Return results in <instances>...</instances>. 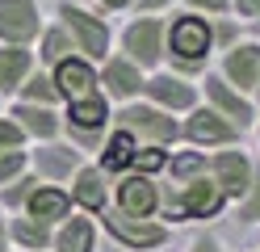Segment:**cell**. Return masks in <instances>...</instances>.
I'll list each match as a JSON object with an SVG mask.
<instances>
[{
  "label": "cell",
  "instance_id": "39",
  "mask_svg": "<svg viewBox=\"0 0 260 252\" xmlns=\"http://www.w3.org/2000/svg\"><path fill=\"white\" fill-rule=\"evenodd\" d=\"M252 101H256V109H260V80H256V89H252Z\"/></svg>",
  "mask_w": 260,
  "mask_h": 252
},
{
  "label": "cell",
  "instance_id": "5",
  "mask_svg": "<svg viewBox=\"0 0 260 252\" xmlns=\"http://www.w3.org/2000/svg\"><path fill=\"white\" fill-rule=\"evenodd\" d=\"M113 126H122L135 143H151V147H181V118H172L164 109H155L151 101H126L113 105Z\"/></svg>",
  "mask_w": 260,
  "mask_h": 252
},
{
  "label": "cell",
  "instance_id": "2",
  "mask_svg": "<svg viewBox=\"0 0 260 252\" xmlns=\"http://www.w3.org/2000/svg\"><path fill=\"white\" fill-rule=\"evenodd\" d=\"M164 67H172L189 80H202L206 67H214L210 17H198L189 9H176L172 17H164Z\"/></svg>",
  "mask_w": 260,
  "mask_h": 252
},
{
  "label": "cell",
  "instance_id": "32",
  "mask_svg": "<svg viewBox=\"0 0 260 252\" xmlns=\"http://www.w3.org/2000/svg\"><path fill=\"white\" fill-rule=\"evenodd\" d=\"M176 5L198 17H231V0H176Z\"/></svg>",
  "mask_w": 260,
  "mask_h": 252
},
{
  "label": "cell",
  "instance_id": "3",
  "mask_svg": "<svg viewBox=\"0 0 260 252\" xmlns=\"http://www.w3.org/2000/svg\"><path fill=\"white\" fill-rule=\"evenodd\" d=\"M55 21L68 30L76 55L101 63L113 50V21L105 13H96L92 5H84V0H59L55 5Z\"/></svg>",
  "mask_w": 260,
  "mask_h": 252
},
{
  "label": "cell",
  "instance_id": "7",
  "mask_svg": "<svg viewBox=\"0 0 260 252\" xmlns=\"http://www.w3.org/2000/svg\"><path fill=\"white\" fill-rule=\"evenodd\" d=\"M243 143V130L235 122H226L218 109H210L206 101L193 105L185 118H181V147H193V151H222V147H235Z\"/></svg>",
  "mask_w": 260,
  "mask_h": 252
},
{
  "label": "cell",
  "instance_id": "19",
  "mask_svg": "<svg viewBox=\"0 0 260 252\" xmlns=\"http://www.w3.org/2000/svg\"><path fill=\"white\" fill-rule=\"evenodd\" d=\"M51 252H101V227H96V218L72 210L51 231Z\"/></svg>",
  "mask_w": 260,
  "mask_h": 252
},
{
  "label": "cell",
  "instance_id": "17",
  "mask_svg": "<svg viewBox=\"0 0 260 252\" xmlns=\"http://www.w3.org/2000/svg\"><path fill=\"white\" fill-rule=\"evenodd\" d=\"M109 173H101L92 160H84L72 173V181H68V193H72V210H80V214H101L105 206H109Z\"/></svg>",
  "mask_w": 260,
  "mask_h": 252
},
{
  "label": "cell",
  "instance_id": "10",
  "mask_svg": "<svg viewBox=\"0 0 260 252\" xmlns=\"http://www.w3.org/2000/svg\"><path fill=\"white\" fill-rule=\"evenodd\" d=\"M198 89H202V101H206L210 109H218L226 122H235L243 134L252 130V122H256V114H260V109H256V101H252L248 93H239L235 84H226V80L214 72V67H206V72H202Z\"/></svg>",
  "mask_w": 260,
  "mask_h": 252
},
{
  "label": "cell",
  "instance_id": "34",
  "mask_svg": "<svg viewBox=\"0 0 260 252\" xmlns=\"http://www.w3.org/2000/svg\"><path fill=\"white\" fill-rule=\"evenodd\" d=\"M168 9H176V0H130V13H143V17H164Z\"/></svg>",
  "mask_w": 260,
  "mask_h": 252
},
{
  "label": "cell",
  "instance_id": "36",
  "mask_svg": "<svg viewBox=\"0 0 260 252\" xmlns=\"http://www.w3.org/2000/svg\"><path fill=\"white\" fill-rule=\"evenodd\" d=\"M88 5H92L96 13H105V17H113V13H130V0H88Z\"/></svg>",
  "mask_w": 260,
  "mask_h": 252
},
{
  "label": "cell",
  "instance_id": "25",
  "mask_svg": "<svg viewBox=\"0 0 260 252\" xmlns=\"http://www.w3.org/2000/svg\"><path fill=\"white\" fill-rule=\"evenodd\" d=\"M13 101H29V105H55V109L63 105V101H59V89H55V80H51V72H46V67H34Z\"/></svg>",
  "mask_w": 260,
  "mask_h": 252
},
{
  "label": "cell",
  "instance_id": "1",
  "mask_svg": "<svg viewBox=\"0 0 260 252\" xmlns=\"http://www.w3.org/2000/svg\"><path fill=\"white\" fill-rule=\"evenodd\" d=\"M231 210V202L222 198L206 168V151L193 147H172V156L159 173V223L181 227V223H214Z\"/></svg>",
  "mask_w": 260,
  "mask_h": 252
},
{
  "label": "cell",
  "instance_id": "23",
  "mask_svg": "<svg viewBox=\"0 0 260 252\" xmlns=\"http://www.w3.org/2000/svg\"><path fill=\"white\" fill-rule=\"evenodd\" d=\"M5 218H9V244L17 252H51V231L55 227H46L29 214H5Z\"/></svg>",
  "mask_w": 260,
  "mask_h": 252
},
{
  "label": "cell",
  "instance_id": "15",
  "mask_svg": "<svg viewBox=\"0 0 260 252\" xmlns=\"http://www.w3.org/2000/svg\"><path fill=\"white\" fill-rule=\"evenodd\" d=\"M214 72H218L226 84H235L239 93L252 97L256 80H260V38L243 34L235 46H226L222 55H214Z\"/></svg>",
  "mask_w": 260,
  "mask_h": 252
},
{
  "label": "cell",
  "instance_id": "22",
  "mask_svg": "<svg viewBox=\"0 0 260 252\" xmlns=\"http://www.w3.org/2000/svg\"><path fill=\"white\" fill-rule=\"evenodd\" d=\"M34 67L38 63H34V50L29 46H0V97L13 101Z\"/></svg>",
  "mask_w": 260,
  "mask_h": 252
},
{
  "label": "cell",
  "instance_id": "13",
  "mask_svg": "<svg viewBox=\"0 0 260 252\" xmlns=\"http://www.w3.org/2000/svg\"><path fill=\"white\" fill-rule=\"evenodd\" d=\"M25 156H29V173H34L42 185H68L72 173L88 160V156H80V151H76L68 139L29 143V147H25Z\"/></svg>",
  "mask_w": 260,
  "mask_h": 252
},
{
  "label": "cell",
  "instance_id": "42",
  "mask_svg": "<svg viewBox=\"0 0 260 252\" xmlns=\"http://www.w3.org/2000/svg\"><path fill=\"white\" fill-rule=\"evenodd\" d=\"M13 252H17V248H13Z\"/></svg>",
  "mask_w": 260,
  "mask_h": 252
},
{
  "label": "cell",
  "instance_id": "16",
  "mask_svg": "<svg viewBox=\"0 0 260 252\" xmlns=\"http://www.w3.org/2000/svg\"><path fill=\"white\" fill-rule=\"evenodd\" d=\"M5 114L17 122V130L25 134V147L29 143H51L63 139V114L55 105H29V101H9Z\"/></svg>",
  "mask_w": 260,
  "mask_h": 252
},
{
  "label": "cell",
  "instance_id": "8",
  "mask_svg": "<svg viewBox=\"0 0 260 252\" xmlns=\"http://www.w3.org/2000/svg\"><path fill=\"white\" fill-rule=\"evenodd\" d=\"M143 101H151L155 109H164L172 118H185L193 105H202V89H198V80L172 72V67H155L143 80Z\"/></svg>",
  "mask_w": 260,
  "mask_h": 252
},
{
  "label": "cell",
  "instance_id": "18",
  "mask_svg": "<svg viewBox=\"0 0 260 252\" xmlns=\"http://www.w3.org/2000/svg\"><path fill=\"white\" fill-rule=\"evenodd\" d=\"M55 80V89H59V101H80V97H92V93H101L96 89V63L84 59V55H68V59H59L55 67H46Z\"/></svg>",
  "mask_w": 260,
  "mask_h": 252
},
{
  "label": "cell",
  "instance_id": "29",
  "mask_svg": "<svg viewBox=\"0 0 260 252\" xmlns=\"http://www.w3.org/2000/svg\"><path fill=\"white\" fill-rule=\"evenodd\" d=\"M210 30H214V55H222L226 46H235L243 34H248L239 17H210Z\"/></svg>",
  "mask_w": 260,
  "mask_h": 252
},
{
  "label": "cell",
  "instance_id": "31",
  "mask_svg": "<svg viewBox=\"0 0 260 252\" xmlns=\"http://www.w3.org/2000/svg\"><path fill=\"white\" fill-rule=\"evenodd\" d=\"M181 252H231V248L222 244V235H214L210 227H202V231H193L189 240H185V248H181Z\"/></svg>",
  "mask_w": 260,
  "mask_h": 252
},
{
  "label": "cell",
  "instance_id": "26",
  "mask_svg": "<svg viewBox=\"0 0 260 252\" xmlns=\"http://www.w3.org/2000/svg\"><path fill=\"white\" fill-rule=\"evenodd\" d=\"M34 185H38L34 173H21L17 181H9L5 189H0V210H5V214H21L25 202H29V193H34Z\"/></svg>",
  "mask_w": 260,
  "mask_h": 252
},
{
  "label": "cell",
  "instance_id": "9",
  "mask_svg": "<svg viewBox=\"0 0 260 252\" xmlns=\"http://www.w3.org/2000/svg\"><path fill=\"white\" fill-rule=\"evenodd\" d=\"M256 160H260V156H252L243 143L222 147V151H210V156H206L210 177H214V185L222 189V198L231 202V206L248 193V185H252V177H256Z\"/></svg>",
  "mask_w": 260,
  "mask_h": 252
},
{
  "label": "cell",
  "instance_id": "14",
  "mask_svg": "<svg viewBox=\"0 0 260 252\" xmlns=\"http://www.w3.org/2000/svg\"><path fill=\"white\" fill-rule=\"evenodd\" d=\"M46 25L38 0H0V46H34Z\"/></svg>",
  "mask_w": 260,
  "mask_h": 252
},
{
  "label": "cell",
  "instance_id": "37",
  "mask_svg": "<svg viewBox=\"0 0 260 252\" xmlns=\"http://www.w3.org/2000/svg\"><path fill=\"white\" fill-rule=\"evenodd\" d=\"M0 252H13V244H9V218H5V210H0Z\"/></svg>",
  "mask_w": 260,
  "mask_h": 252
},
{
  "label": "cell",
  "instance_id": "30",
  "mask_svg": "<svg viewBox=\"0 0 260 252\" xmlns=\"http://www.w3.org/2000/svg\"><path fill=\"white\" fill-rule=\"evenodd\" d=\"M21 173H29V156H25V147H17V151H0V189H5L9 181H17Z\"/></svg>",
  "mask_w": 260,
  "mask_h": 252
},
{
  "label": "cell",
  "instance_id": "12",
  "mask_svg": "<svg viewBox=\"0 0 260 252\" xmlns=\"http://www.w3.org/2000/svg\"><path fill=\"white\" fill-rule=\"evenodd\" d=\"M143 80H147V72H143L139 63H130L126 55H118V50H109V55L96 63V89H101V97L109 105L139 101L143 97Z\"/></svg>",
  "mask_w": 260,
  "mask_h": 252
},
{
  "label": "cell",
  "instance_id": "40",
  "mask_svg": "<svg viewBox=\"0 0 260 252\" xmlns=\"http://www.w3.org/2000/svg\"><path fill=\"white\" fill-rule=\"evenodd\" d=\"M252 134H256V143H260V114H256V122H252Z\"/></svg>",
  "mask_w": 260,
  "mask_h": 252
},
{
  "label": "cell",
  "instance_id": "41",
  "mask_svg": "<svg viewBox=\"0 0 260 252\" xmlns=\"http://www.w3.org/2000/svg\"><path fill=\"white\" fill-rule=\"evenodd\" d=\"M5 105H9V101H5V97H0V114H5Z\"/></svg>",
  "mask_w": 260,
  "mask_h": 252
},
{
  "label": "cell",
  "instance_id": "28",
  "mask_svg": "<svg viewBox=\"0 0 260 252\" xmlns=\"http://www.w3.org/2000/svg\"><path fill=\"white\" fill-rule=\"evenodd\" d=\"M231 210H235V218H239V223L260 227V160H256V177H252V185H248V193H243Z\"/></svg>",
  "mask_w": 260,
  "mask_h": 252
},
{
  "label": "cell",
  "instance_id": "35",
  "mask_svg": "<svg viewBox=\"0 0 260 252\" xmlns=\"http://www.w3.org/2000/svg\"><path fill=\"white\" fill-rule=\"evenodd\" d=\"M231 17H239L243 30H248V21L260 17V0H231Z\"/></svg>",
  "mask_w": 260,
  "mask_h": 252
},
{
  "label": "cell",
  "instance_id": "20",
  "mask_svg": "<svg viewBox=\"0 0 260 252\" xmlns=\"http://www.w3.org/2000/svg\"><path fill=\"white\" fill-rule=\"evenodd\" d=\"M21 214L38 218V223H46V227H59L63 218L72 214V193H68V185H42V181H38Z\"/></svg>",
  "mask_w": 260,
  "mask_h": 252
},
{
  "label": "cell",
  "instance_id": "11",
  "mask_svg": "<svg viewBox=\"0 0 260 252\" xmlns=\"http://www.w3.org/2000/svg\"><path fill=\"white\" fill-rule=\"evenodd\" d=\"M109 206L130 218H159V177L122 173L109 181Z\"/></svg>",
  "mask_w": 260,
  "mask_h": 252
},
{
  "label": "cell",
  "instance_id": "24",
  "mask_svg": "<svg viewBox=\"0 0 260 252\" xmlns=\"http://www.w3.org/2000/svg\"><path fill=\"white\" fill-rule=\"evenodd\" d=\"M29 50H34V63H38V67H55L59 59L76 55V50H72V38H68V30H63L55 17H46V25H42V34H38V42L29 46Z\"/></svg>",
  "mask_w": 260,
  "mask_h": 252
},
{
  "label": "cell",
  "instance_id": "33",
  "mask_svg": "<svg viewBox=\"0 0 260 252\" xmlns=\"http://www.w3.org/2000/svg\"><path fill=\"white\" fill-rule=\"evenodd\" d=\"M17 147H25V134L17 130L9 114H0V151H17Z\"/></svg>",
  "mask_w": 260,
  "mask_h": 252
},
{
  "label": "cell",
  "instance_id": "4",
  "mask_svg": "<svg viewBox=\"0 0 260 252\" xmlns=\"http://www.w3.org/2000/svg\"><path fill=\"white\" fill-rule=\"evenodd\" d=\"M96 227H101V235L122 252H164L172 244V227L168 223H159V218H130V214L113 210V206H105L96 214Z\"/></svg>",
  "mask_w": 260,
  "mask_h": 252
},
{
  "label": "cell",
  "instance_id": "27",
  "mask_svg": "<svg viewBox=\"0 0 260 252\" xmlns=\"http://www.w3.org/2000/svg\"><path fill=\"white\" fill-rule=\"evenodd\" d=\"M168 156H172V147H151V143H139V151H135V168H130V173L159 177V173H164V164H168Z\"/></svg>",
  "mask_w": 260,
  "mask_h": 252
},
{
  "label": "cell",
  "instance_id": "6",
  "mask_svg": "<svg viewBox=\"0 0 260 252\" xmlns=\"http://www.w3.org/2000/svg\"><path fill=\"white\" fill-rule=\"evenodd\" d=\"M113 50L126 55L130 63H139L143 72L164 67V17L130 13L122 21V30H113Z\"/></svg>",
  "mask_w": 260,
  "mask_h": 252
},
{
  "label": "cell",
  "instance_id": "38",
  "mask_svg": "<svg viewBox=\"0 0 260 252\" xmlns=\"http://www.w3.org/2000/svg\"><path fill=\"white\" fill-rule=\"evenodd\" d=\"M248 34H252V38H260V17H256V21H248Z\"/></svg>",
  "mask_w": 260,
  "mask_h": 252
},
{
  "label": "cell",
  "instance_id": "21",
  "mask_svg": "<svg viewBox=\"0 0 260 252\" xmlns=\"http://www.w3.org/2000/svg\"><path fill=\"white\" fill-rule=\"evenodd\" d=\"M135 151H139V143L130 139L122 126H109L101 147H96V156H92V164L101 168V173H109V177H122V173L135 168Z\"/></svg>",
  "mask_w": 260,
  "mask_h": 252
}]
</instances>
